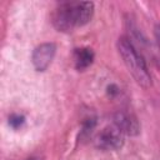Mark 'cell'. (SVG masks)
Segmentation results:
<instances>
[{
	"label": "cell",
	"mask_w": 160,
	"mask_h": 160,
	"mask_svg": "<svg viewBox=\"0 0 160 160\" xmlns=\"http://www.w3.org/2000/svg\"><path fill=\"white\" fill-rule=\"evenodd\" d=\"M118 50L119 54L128 68L131 76L135 79V81L142 86V88H150L151 86V75L148 70V66L142 59L141 55L136 51L132 42L128 38H120L118 40Z\"/></svg>",
	"instance_id": "cell-1"
},
{
	"label": "cell",
	"mask_w": 160,
	"mask_h": 160,
	"mask_svg": "<svg viewBox=\"0 0 160 160\" xmlns=\"http://www.w3.org/2000/svg\"><path fill=\"white\" fill-rule=\"evenodd\" d=\"M54 26L59 31H71L76 28L75 2H62L54 11L52 15Z\"/></svg>",
	"instance_id": "cell-2"
},
{
	"label": "cell",
	"mask_w": 160,
	"mask_h": 160,
	"mask_svg": "<svg viewBox=\"0 0 160 160\" xmlns=\"http://www.w3.org/2000/svg\"><path fill=\"white\" fill-rule=\"evenodd\" d=\"M96 146L104 150H118L124 144V134L115 125L104 128L95 139Z\"/></svg>",
	"instance_id": "cell-3"
},
{
	"label": "cell",
	"mask_w": 160,
	"mask_h": 160,
	"mask_svg": "<svg viewBox=\"0 0 160 160\" xmlns=\"http://www.w3.org/2000/svg\"><path fill=\"white\" fill-rule=\"evenodd\" d=\"M56 46L54 42H44L35 48L32 51L31 61L36 71H45L55 56Z\"/></svg>",
	"instance_id": "cell-4"
},
{
	"label": "cell",
	"mask_w": 160,
	"mask_h": 160,
	"mask_svg": "<svg viewBox=\"0 0 160 160\" xmlns=\"http://www.w3.org/2000/svg\"><path fill=\"white\" fill-rule=\"evenodd\" d=\"M114 125L116 128H119V130L122 134L131 135V136L138 135L140 131V126H139L136 118L132 114H129L126 111H119L115 114Z\"/></svg>",
	"instance_id": "cell-5"
},
{
	"label": "cell",
	"mask_w": 160,
	"mask_h": 160,
	"mask_svg": "<svg viewBox=\"0 0 160 160\" xmlns=\"http://www.w3.org/2000/svg\"><path fill=\"white\" fill-rule=\"evenodd\" d=\"M75 14H76V26H82L88 24L94 14V4L90 1L75 2Z\"/></svg>",
	"instance_id": "cell-6"
},
{
	"label": "cell",
	"mask_w": 160,
	"mask_h": 160,
	"mask_svg": "<svg viewBox=\"0 0 160 160\" xmlns=\"http://www.w3.org/2000/svg\"><path fill=\"white\" fill-rule=\"evenodd\" d=\"M74 59H75V66H76V69L81 71V70L88 69L92 64V61H94V52L89 48L76 49Z\"/></svg>",
	"instance_id": "cell-7"
},
{
	"label": "cell",
	"mask_w": 160,
	"mask_h": 160,
	"mask_svg": "<svg viewBox=\"0 0 160 160\" xmlns=\"http://www.w3.org/2000/svg\"><path fill=\"white\" fill-rule=\"evenodd\" d=\"M25 122V118L22 115H18V114H14L9 118V125L12 128V129H18L20 128L22 124Z\"/></svg>",
	"instance_id": "cell-8"
},
{
	"label": "cell",
	"mask_w": 160,
	"mask_h": 160,
	"mask_svg": "<svg viewBox=\"0 0 160 160\" xmlns=\"http://www.w3.org/2000/svg\"><path fill=\"white\" fill-rule=\"evenodd\" d=\"M155 38H156V41L160 46V25H156L155 26Z\"/></svg>",
	"instance_id": "cell-9"
},
{
	"label": "cell",
	"mask_w": 160,
	"mask_h": 160,
	"mask_svg": "<svg viewBox=\"0 0 160 160\" xmlns=\"http://www.w3.org/2000/svg\"><path fill=\"white\" fill-rule=\"evenodd\" d=\"M28 160H41L40 158H30V159H28Z\"/></svg>",
	"instance_id": "cell-10"
}]
</instances>
